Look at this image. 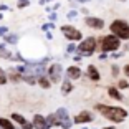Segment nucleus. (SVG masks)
Masks as SVG:
<instances>
[{
    "instance_id": "obj_1",
    "label": "nucleus",
    "mask_w": 129,
    "mask_h": 129,
    "mask_svg": "<svg viewBox=\"0 0 129 129\" xmlns=\"http://www.w3.org/2000/svg\"><path fill=\"white\" fill-rule=\"evenodd\" d=\"M96 109H98L99 113L104 116V118H108L109 121H113V122H121V121H124V119L127 118V113H126V109H122V108H114V106L98 104V106H96Z\"/></svg>"
},
{
    "instance_id": "obj_2",
    "label": "nucleus",
    "mask_w": 129,
    "mask_h": 129,
    "mask_svg": "<svg viewBox=\"0 0 129 129\" xmlns=\"http://www.w3.org/2000/svg\"><path fill=\"white\" fill-rule=\"evenodd\" d=\"M46 61H48V58H45V60L40 61V63H31V64H27L25 68H20L18 71L27 73V76H43V73L46 71V68H45Z\"/></svg>"
},
{
    "instance_id": "obj_3",
    "label": "nucleus",
    "mask_w": 129,
    "mask_h": 129,
    "mask_svg": "<svg viewBox=\"0 0 129 129\" xmlns=\"http://www.w3.org/2000/svg\"><path fill=\"white\" fill-rule=\"evenodd\" d=\"M111 31L114 35H118L119 38H124V40L129 38V25L124 20H116V22L111 23Z\"/></svg>"
},
{
    "instance_id": "obj_4",
    "label": "nucleus",
    "mask_w": 129,
    "mask_h": 129,
    "mask_svg": "<svg viewBox=\"0 0 129 129\" xmlns=\"http://www.w3.org/2000/svg\"><path fill=\"white\" fill-rule=\"evenodd\" d=\"M119 37L118 35H108L101 40V50L103 51H116L119 48Z\"/></svg>"
},
{
    "instance_id": "obj_5",
    "label": "nucleus",
    "mask_w": 129,
    "mask_h": 129,
    "mask_svg": "<svg viewBox=\"0 0 129 129\" xmlns=\"http://www.w3.org/2000/svg\"><path fill=\"white\" fill-rule=\"evenodd\" d=\"M94 48H96V40L93 37H89L86 40H83V43L78 46V51L81 55H91L94 51Z\"/></svg>"
},
{
    "instance_id": "obj_6",
    "label": "nucleus",
    "mask_w": 129,
    "mask_h": 129,
    "mask_svg": "<svg viewBox=\"0 0 129 129\" xmlns=\"http://www.w3.org/2000/svg\"><path fill=\"white\" fill-rule=\"evenodd\" d=\"M56 116H58V119H60L61 127H64V129L71 127V119H70V116H68V113H66L64 108H60V109L56 111Z\"/></svg>"
},
{
    "instance_id": "obj_7",
    "label": "nucleus",
    "mask_w": 129,
    "mask_h": 129,
    "mask_svg": "<svg viewBox=\"0 0 129 129\" xmlns=\"http://www.w3.org/2000/svg\"><path fill=\"white\" fill-rule=\"evenodd\" d=\"M61 31H63V35L68 38V40H81V31L73 28V27L64 25V27H61Z\"/></svg>"
},
{
    "instance_id": "obj_8",
    "label": "nucleus",
    "mask_w": 129,
    "mask_h": 129,
    "mask_svg": "<svg viewBox=\"0 0 129 129\" xmlns=\"http://www.w3.org/2000/svg\"><path fill=\"white\" fill-rule=\"evenodd\" d=\"M61 71H63V68H61V64L56 63V64H51L48 70V75H50V80L53 81V83H58V81L61 80Z\"/></svg>"
},
{
    "instance_id": "obj_9",
    "label": "nucleus",
    "mask_w": 129,
    "mask_h": 129,
    "mask_svg": "<svg viewBox=\"0 0 129 129\" xmlns=\"http://www.w3.org/2000/svg\"><path fill=\"white\" fill-rule=\"evenodd\" d=\"M12 119H13V121H17V122H18V124L22 126L23 129H33V127H35L33 124H30V122H28L27 119L23 118L22 114H17V113H13V114H12Z\"/></svg>"
},
{
    "instance_id": "obj_10",
    "label": "nucleus",
    "mask_w": 129,
    "mask_h": 129,
    "mask_svg": "<svg viewBox=\"0 0 129 129\" xmlns=\"http://www.w3.org/2000/svg\"><path fill=\"white\" fill-rule=\"evenodd\" d=\"M33 126H35V129H50L48 121L43 116H40V114H37L33 118Z\"/></svg>"
},
{
    "instance_id": "obj_11",
    "label": "nucleus",
    "mask_w": 129,
    "mask_h": 129,
    "mask_svg": "<svg viewBox=\"0 0 129 129\" xmlns=\"http://www.w3.org/2000/svg\"><path fill=\"white\" fill-rule=\"evenodd\" d=\"M84 22H86L88 27H91V28H98V30L104 27V22H103L101 18H96V17H88V18L84 20Z\"/></svg>"
},
{
    "instance_id": "obj_12",
    "label": "nucleus",
    "mask_w": 129,
    "mask_h": 129,
    "mask_svg": "<svg viewBox=\"0 0 129 129\" xmlns=\"http://www.w3.org/2000/svg\"><path fill=\"white\" fill-rule=\"evenodd\" d=\"M89 121H93V116L88 113V111H83V113H80L75 118V122H78V124H81V122H89Z\"/></svg>"
},
{
    "instance_id": "obj_13",
    "label": "nucleus",
    "mask_w": 129,
    "mask_h": 129,
    "mask_svg": "<svg viewBox=\"0 0 129 129\" xmlns=\"http://www.w3.org/2000/svg\"><path fill=\"white\" fill-rule=\"evenodd\" d=\"M66 75H68V78H71V80H76V78L81 76V70L78 68V66H70L68 71H66Z\"/></svg>"
},
{
    "instance_id": "obj_14",
    "label": "nucleus",
    "mask_w": 129,
    "mask_h": 129,
    "mask_svg": "<svg viewBox=\"0 0 129 129\" xmlns=\"http://www.w3.org/2000/svg\"><path fill=\"white\" fill-rule=\"evenodd\" d=\"M88 76H89L91 80H94V81L99 80V73H98V70H96V66H93V64L88 66Z\"/></svg>"
},
{
    "instance_id": "obj_15",
    "label": "nucleus",
    "mask_w": 129,
    "mask_h": 129,
    "mask_svg": "<svg viewBox=\"0 0 129 129\" xmlns=\"http://www.w3.org/2000/svg\"><path fill=\"white\" fill-rule=\"evenodd\" d=\"M0 126H2V129H17L15 126H12V122L8 121V119H5V118H0Z\"/></svg>"
},
{
    "instance_id": "obj_16",
    "label": "nucleus",
    "mask_w": 129,
    "mask_h": 129,
    "mask_svg": "<svg viewBox=\"0 0 129 129\" xmlns=\"http://www.w3.org/2000/svg\"><path fill=\"white\" fill-rule=\"evenodd\" d=\"M46 121H48L50 126H61V124H60V119H58L56 114H51V116H48V118H46Z\"/></svg>"
},
{
    "instance_id": "obj_17",
    "label": "nucleus",
    "mask_w": 129,
    "mask_h": 129,
    "mask_svg": "<svg viewBox=\"0 0 129 129\" xmlns=\"http://www.w3.org/2000/svg\"><path fill=\"white\" fill-rule=\"evenodd\" d=\"M73 89V84L70 83V78H68V81H64L63 83V88H61V93H63V94H68L70 91H71Z\"/></svg>"
},
{
    "instance_id": "obj_18",
    "label": "nucleus",
    "mask_w": 129,
    "mask_h": 129,
    "mask_svg": "<svg viewBox=\"0 0 129 129\" xmlns=\"http://www.w3.org/2000/svg\"><path fill=\"white\" fill-rule=\"evenodd\" d=\"M108 93H109V96H113L114 99H119V101L122 99V96L119 94V91L116 89V88H109V89H108Z\"/></svg>"
},
{
    "instance_id": "obj_19",
    "label": "nucleus",
    "mask_w": 129,
    "mask_h": 129,
    "mask_svg": "<svg viewBox=\"0 0 129 129\" xmlns=\"http://www.w3.org/2000/svg\"><path fill=\"white\" fill-rule=\"evenodd\" d=\"M0 56H2V58H10V56H12L10 51H8V50L5 48L4 43H0Z\"/></svg>"
},
{
    "instance_id": "obj_20",
    "label": "nucleus",
    "mask_w": 129,
    "mask_h": 129,
    "mask_svg": "<svg viewBox=\"0 0 129 129\" xmlns=\"http://www.w3.org/2000/svg\"><path fill=\"white\" fill-rule=\"evenodd\" d=\"M10 80L17 83V81H20V75L17 71H13V70H12V71H10Z\"/></svg>"
},
{
    "instance_id": "obj_21",
    "label": "nucleus",
    "mask_w": 129,
    "mask_h": 129,
    "mask_svg": "<svg viewBox=\"0 0 129 129\" xmlns=\"http://www.w3.org/2000/svg\"><path fill=\"white\" fill-rule=\"evenodd\" d=\"M40 84H42L43 88H50V81L46 80L45 76H40Z\"/></svg>"
},
{
    "instance_id": "obj_22",
    "label": "nucleus",
    "mask_w": 129,
    "mask_h": 129,
    "mask_svg": "<svg viewBox=\"0 0 129 129\" xmlns=\"http://www.w3.org/2000/svg\"><path fill=\"white\" fill-rule=\"evenodd\" d=\"M5 40H7L8 43H17V35H7Z\"/></svg>"
},
{
    "instance_id": "obj_23",
    "label": "nucleus",
    "mask_w": 129,
    "mask_h": 129,
    "mask_svg": "<svg viewBox=\"0 0 129 129\" xmlns=\"http://www.w3.org/2000/svg\"><path fill=\"white\" fill-rule=\"evenodd\" d=\"M5 81H7V76H5V73H4V70L0 68V84H4Z\"/></svg>"
},
{
    "instance_id": "obj_24",
    "label": "nucleus",
    "mask_w": 129,
    "mask_h": 129,
    "mask_svg": "<svg viewBox=\"0 0 129 129\" xmlns=\"http://www.w3.org/2000/svg\"><path fill=\"white\" fill-rule=\"evenodd\" d=\"M25 81L30 83V84H33L35 83V76H25Z\"/></svg>"
},
{
    "instance_id": "obj_25",
    "label": "nucleus",
    "mask_w": 129,
    "mask_h": 129,
    "mask_svg": "<svg viewBox=\"0 0 129 129\" xmlns=\"http://www.w3.org/2000/svg\"><path fill=\"white\" fill-rule=\"evenodd\" d=\"M27 5H28V0H20V2H18V7H20V8L27 7Z\"/></svg>"
},
{
    "instance_id": "obj_26",
    "label": "nucleus",
    "mask_w": 129,
    "mask_h": 129,
    "mask_svg": "<svg viewBox=\"0 0 129 129\" xmlns=\"http://www.w3.org/2000/svg\"><path fill=\"white\" fill-rule=\"evenodd\" d=\"M119 88H122V89L127 88V83H126V81H119Z\"/></svg>"
},
{
    "instance_id": "obj_27",
    "label": "nucleus",
    "mask_w": 129,
    "mask_h": 129,
    "mask_svg": "<svg viewBox=\"0 0 129 129\" xmlns=\"http://www.w3.org/2000/svg\"><path fill=\"white\" fill-rule=\"evenodd\" d=\"M75 50H76V46H75V45H70V46H68V53H73Z\"/></svg>"
},
{
    "instance_id": "obj_28",
    "label": "nucleus",
    "mask_w": 129,
    "mask_h": 129,
    "mask_svg": "<svg viewBox=\"0 0 129 129\" xmlns=\"http://www.w3.org/2000/svg\"><path fill=\"white\" fill-rule=\"evenodd\" d=\"M5 33H7V27H2V28H0V35H2V37H4Z\"/></svg>"
},
{
    "instance_id": "obj_29",
    "label": "nucleus",
    "mask_w": 129,
    "mask_h": 129,
    "mask_svg": "<svg viewBox=\"0 0 129 129\" xmlns=\"http://www.w3.org/2000/svg\"><path fill=\"white\" fill-rule=\"evenodd\" d=\"M118 73H119V68H118V66H113V75L116 76V75H118Z\"/></svg>"
},
{
    "instance_id": "obj_30",
    "label": "nucleus",
    "mask_w": 129,
    "mask_h": 129,
    "mask_svg": "<svg viewBox=\"0 0 129 129\" xmlns=\"http://www.w3.org/2000/svg\"><path fill=\"white\" fill-rule=\"evenodd\" d=\"M73 17H76V12H70L68 13V18H73Z\"/></svg>"
},
{
    "instance_id": "obj_31",
    "label": "nucleus",
    "mask_w": 129,
    "mask_h": 129,
    "mask_svg": "<svg viewBox=\"0 0 129 129\" xmlns=\"http://www.w3.org/2000/svg\"><path fill=\"white\" fill-rule=\"evenodd\" d=\"M53 27V25H51V23H50V25H43V30H50V28Z\"/></svg>"
},
{
    "instance_id": "obj_32",
    "label": "nucleus",
    "mask_w": 129,
    "mask_h": 129,
    "mask_svg": "<svg viewBox=\"0 0 129 129\" xmlns=\"http://www.w3.org/2000/svg\"><path fill=\"white\" fill-rule=\"evenodd\" d=\"M124 73L129 76V64H126V68H124Z\"/></svg>"
},
{
    "instance_id": "obj_33",
    "label": "nucleus",
    "mask_w": 129,
    "mask_h": 129,
    "mask_svg": "<svg viewBox=\"0 0 129 129\" xmlns=\"http://www.w3.org/2000/svg\"><path fill=\"white\" fill-rule=\"evenodd\" d=\"M50 20H56V13H51V15H50Z\"/></svg>"
},
{
    "instance_id": "obj_34",
    "label": "nucleus",
    "mask_w": 129,
    "mask_h": 129,
    "mask_svg": "<svg viewBox=\"0 0 129 129\" xmlns=\"http://www.w3.org/2000/svg\"><path fill=\"white\" fill-rule=\"evenodd\" d=\"M0 10H8V7L7 5H0Z\"/></svg>"
},
{
    "instance_id": "obj_35",
    "label": "nucleus",
    "mask_w": 129,
    "mask_h": 129,
    "mask_svg": "<svg viewBox=\"0 0 129 129\" xmlns=\"http://www.w3.org/2000/svg\"><path fill=\"white\" fill-rule=\"evenodd\" d=\"M46 2H50V0H40V4H42V5H43V4H46Z\"/></svg>"
},
{
    "instance_id": "obj_36",
    "label": "nucleus",
    "mask_w": 129,
    "mask_h": 129,
    "mask_svg": "<svg viewBox=\"0 0 129 129\" xmlns=\"http://www.w3.org/2000/svg\"><path fill=\"white\" fill-rule=\"evenodd\" d=\"M78 2H89V0H78Z\"/></svg>"
},
{
    "instance_id": "obj_37",
    "label": "nucleus",
    "mask_w": 129,
    "mask_h": 129,
    "mask_svg": "<svg viewBox=\"0 0 129 129\" xmlns=\"http://www.w3.org/2000/svg\"><path fill=\"white\" fill-rule=\"evenodd\" d=\"M106 129H113V126H109V127H106Z\"/></svg>"
},
{
    "instance_id": "obj_38",
    "label": "nucleus",
    "mask_w": 129,
    "mask_h": 129,
    "mask_svg": "<svg viewBox=\"0 0 129 129\" xmlns=\"http://www.w3.org/2000/svg\"><path fill=\"white\" fill-rule=\"evenodd\" d=\"M0 18H2V15H0Z\"/></svg>"
}]
</instances>
